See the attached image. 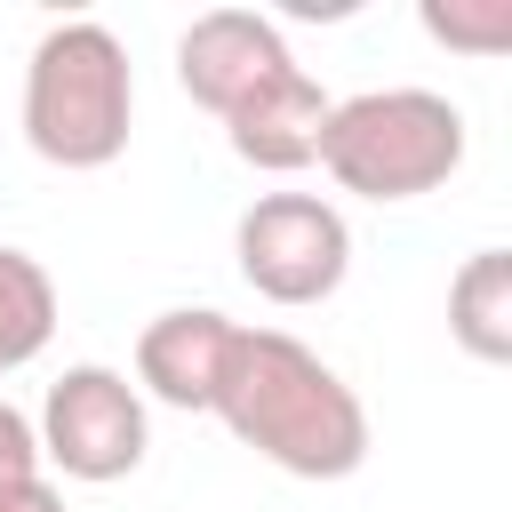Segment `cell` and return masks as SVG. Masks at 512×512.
<instances>
[{"label": "cell", "instance_id": "obj_4", "mask_svg": "<svg viewBox=\"0 0 512 512\" xmlns=\"http://www.w3.org/2000/svg\"><path fill=\"white\" fill-rule=\"evenodd\" d=\"M240 280L272 304H328L352 272V232L320 192H264L232 224Z\"/></svg>", "mask_w": 512, "mask_h": 512}, {"label": "cell", "instance_id": "obj_6", "mask_svg": "<svg viewBox=\"0 0 512 512\" xmlns=\"http://www.w3.org/2000/svg\"><path fill=\"white\" fill-rule=\"evenodd\" d=\"M296 56H288V40H280V24L272 16H256V8H208V16H192L184 24V40H176V80H184V96L200 104V112H240L264 80H280Z\"/></svg>", "mask_w": 512, "mask_h": 512}, {"label": "cell", "instance_id": "obj_8", "mask_svg": "<svg viewBox=\"0 0 512 512\" xmlns=\"http://www.w3.org/2000/svg\"><path fill=\"white\" fill-rule=\"evenodd\" d=\"M232 336H240V320H224L216 304H176V312L144 320V336H136V384L152 400H168V408H208Z\"/></svg>", "mask_w": 512, "mask_h": 512}, {"label": "cell", "instance_id": "obj_3", "mask_svg": "<svg viewBox=\"0 0 512 512\" xmlns=\"http://www.w3.org/2000/svg\"><path fill=\"white\" fill-rule=\"evenodd\" d=\"M320 168L360 200H424L464 168V112L440 88H360L328 104Z\"/></svg>", "mask_w": 512, "mask_h": 512}, {"label": "cell", "instance_id": "obj_5", "mask_svg": "<svg viewBox=\"0 0 512 512\" xmlns=\"http://www.w3.org/2000/svg\"><path fill=\"white\" fill-rule=\"evenodd\" d=\"M32 432H40V464H56L64 480H88V488L128 480V472L144 464V448H152L144 392H136L120 368H104V360L64 368V376L48 384Z\"/></svg>", "mask_w": 512, "mask_h": 512}, {"label": "cell", "instance_id": "obj_2", "mask_svg": "<svg viewBox=\"0 0 512 512\" xmlns=\"http://www.w3.org/2000/svg\"><path fill=\"white\" fill-rule=\"evenodd\" d=\"M128 120H136V72L112 24L96 16L48 24L24 64V144L48 168H112L128 152Z\"/></svg>", "mask_w": 512, "mask_h": 512}, {"label": "cell", "instance_id": "obj_1", "mask_svg": "<svg viewBox=\"0 0 512 512\" xmlns=\"http://www.w3.org/2000/svg\"><path fill=\"white\" fill-rule=\"evenodd\" d=\"M208 416H224V432L240 448H256L264 464H280L296 480H344L368 464L360 392L288 328H240L232 336Z\"/></svg>", "mask_w": 512, "mask_h": 512}, {"label": "cell", "instance_id": "obj_11", "mask_svg": "<svg viewBox=\"0 0 512 512\" xmlns=\"http://www.w3.org/2000/svg\"><path fill=\"white\" fill-rule=\"evenodd\" d=\"M424 32L432 40H448V48H472V56H496L504 40H512V8L504 0H480V8H440V0H424Z\"/></svg>", "mask_w": 512, "mask_h": 512}, {"label": "cell", "instance_id": "obj_7", "mask_svg": "<svg viewBox=\"0 0 512 512\" xmlns=\"http://www.w3.org/2000/svg\"><path fill=\"white\" fill-rule=\"evenodd\" d=\"M328 104H336V96H328L304 64H288V72L264 80L240 112H224V136H232V152H240L248 168H264V176H296V168L320 160Z\"/></svg>", "mask_w": 512, "mask_h": 512}, {"label": "cell", "instance_id": "obj_10", "mask_svg": "<svg viewBox=\"0 0 512 512\" xmlns=\"http://www.w3.org/2000/svg\"><path fill=\"white\" fill-rule=\"evenodd\" d=\"M48 336H56V280H48V264L24 256V248H0V376L40 360Z\"/></svg>", "mask_w": 512, "mask_h": 512}, {"label": "cell", "instance_id": "obj_9", "mask_svg": "<svg viewBox=\"0 0 512 512\" xmlns=\"http://www.w3.org/2000/svg\"><path fill=\"white\" fill-rule=\"evenodd\" d=\"M448 336L488 368L512 360V248H472L464 256V272L448 280Z\"/></svg>", "mask_w": 512, "mask_h": 512}, {"label": "cell", "instance_id": "obj_12", "mask_svg": "<svg viewBox=\"0 0 512 512\" xmlns=\"http://www.w3.org/2000/svg\"><path fill=\"white\" fill-rule=\"evenodd\" d=\"M16 480H40V432L24 408L0 400V488H16Z\"/></svg>", "mask_w": 512, "mask_h": 512}, {"label": "cell", "instance_id": "obj_13", "mask_svg": "<svg viewBox=\"0 0 512 512\" xmlns=\"http://www.w3.org/2000/svg\"><path fill=\"white\" fill-rule=\"evenodd\" d=\"M0 512H64V496L48 480H16V488H0Z\"/></svg>", "mask_w": 512, "mask_h": 512}]
</instances>
